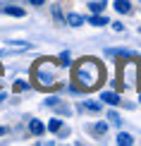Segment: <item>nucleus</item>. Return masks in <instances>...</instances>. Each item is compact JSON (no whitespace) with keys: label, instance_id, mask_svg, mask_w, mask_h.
<instances>
[{"label":"nucleus","instance_id":"nucleus-19","mask_svg":"<svg viewBox=\"0 0 141 146\" xmlns=\"http://www.w3.org/2000/svg\"><path fill=\"white\" fill-rule=\"evenodd\" d=\"M5 132H7V129H5V127H0V137H3V134H5Z\"/></svg>","mask_w":141,"mask_h":146},{"label":"nucleus","instance_id":"nucleus-11","mask_svg":"<svg viewBox=\"0 0 141 146\" xmlns=\"http://www.w3.org/2000/svg\"><path fill=\"white\" fill-rule=\"evenodd\" d=\"M91 24H96V27H103V24H108V19L101 15V12H98V15H93V17H91Z\"/></svg>","mask_w":141,"mask_h":146},{"label":"nucleus","instance_id":"nucleus-21","mask_svg":"<svg viewBox=\"0 0 141 146\" xmlns=\"http://www.w3.org/2000/svg\"><path fill=\"white\" fill-rule=\"evenodd\" d=\"M139 101H141V96H139Z\"/></svg>","mask_w":141,"mask_h":146},{"label":"nucleus","instance_id":"nucleus-1","mask_svg":"<svg viewBox=\"0 0 141 146\" xmlns=\"http://www.w3.org/2000/svg\"><path fill=\"white\" fill-rule=\"evenodd\" d=\"M74 79L79 82L81 89H96L103 79V67L96 62V60H81L74 70Z\"/></svg>","mask_w":141,"mask_h":146},{"label":"nucleus","instance_id":"nucleus-2","mask_svg":"<svg viewBox=\"0 0 141 146\" xmlns=\"http://www.w3.org/2000/svg\"><path fill=\"white\" fill-rule=\"evenodd\" d=\"M36 79H38V86L50 89L58 84V65L50 62V60H41L36 65Z\"/></svg>","mask_w":141,"mask_h":146},{"label":"nucleus","instance_id":"nucleus-5","mask_svg":"<svg viewBox=\"0 0 141 146\" xmlns=\"http://www.w3.org/2000/svg\"><path fill=\"white\" fill-rule=\"evenodd\" d=\"M101 98L105 101V103H110V106H117V103H120V94H113V91H103Z\"/></svg>","mask_w":141,"mask_h":146},{"label":"nucleus","instance_id":"nucleus-14","mask_svg":"<svg viewBox=\"0 0 141 146\" xmlns=\"http://www.w3.org/2000/svg\"><path fill=\"white\" fill-rule=\"evenodd\" d=\"M24 89H29L26 82H22V79H19V82H15V91H24Z\"/></svg>","mask_w":141,"mask_h":146},{"label":"nucleus","instance_id":"nucleus-3","mask_svg":"<svg viewBox=\"0 0 141 146\" xmlns=\"http://www.w3.org/2000/svg\"><path fill=\"white\" fill-rule=\"evenodd\" d=\"M29 132H31V134H36V137H43L46 125L41 122V120H31V122H29Z\"/></svg>","mask_w":141,"mask_h":146},{"label":"nucleus","instance_id":"nucleus-7","mask_svg":"<svg viewBox=\"0 0 141 146\" xmlns=\"http://www.w3.org/2000/svg\"><path fill=\"white\" fill-rule=\"evenodd\" d=\"M117 144L120 146H132L134 139H132V134H127V132H120V134H117Z\"/></svg>","mask_w":141,"mask_h":146},{"label":"nucleus","instance_id":"nucleus-6","mask_svg":"<svg viewBox=\"0 0 141 146\" xmlns=\"http://www.w3.org/2000/svg\"><path fill=\"white\" fill-rule=\"evenodd\" d=\"M3 15H10V17H24V10H22V7H15V5H7V7H3Z\"/></svg>","mask_w":141,"mask_h":146},{"label":"nucleus","instance_id":"nucleus-16","mask_svg":"<svg viewBox=\"0 0 141 146\" xmlns=\"http://www.w3.org/2000/svg\"><path fill=\"white\" fill-rule=\"evenodd\" d=\"M53 17H55V19H62V10H60V7H53Z\"/></svg>","mask_w":141,"mask_h":146},{"label":"nucleus","instance_id":"nucleus-18","mask_svg":"<svg viewBox=\"0 0 141 146\" xmlns=\"http://www.w3.org/2000/svg\"><path fill=\"white\" fill-rule=\"evenodd\" d=\"M29 3H31V5H36V7H41V5H43L46 0H29Z\"/></svg>","mask_w":141,"mask_h":146},{"label":"nucleus","instance_id":"nucleus-12","mask_svg":"<svg viewBox=\"0 0 141 146\" xmlns=\"http://www.w3.org/2000/svg\"><path fill=\"white\" fill-rule=\"evenodd\" d=\"M48 129H50V132H60V129H62V120H50Z\"/></svg>","mask_w":141,"mask_h":146},{"label":"nucleus","instance_id":"nucleus-17","mask_svg":"<svg viewBox=\"0 0 141 146\" xmlns=\"http://www.w3.org/2000/svg\"><path fill=\"white\" fill-rule=\"evenodd\" d=\"M60 60H62V62H60L62 67H67V65H70V55H67V53H62V58H60Z\"/></svg>","mask_w":141,"mask_h":146},{"label":"nucleus","instance_id":"nucleus-10","mask_svg":"<svg viewBox=\"0 0 141 146\" xmlns=\"http://www.w3.org/2000/svg\"><path fill=\"white\" fill-rule=\"evenodd\" d=\"M89 7L98 15V12H103V10H105V0H98V3H89Z\"/></svg>","mask_w":141,"mask_h":146},{"label":"nucleus","instance_id":"nucleus-20","mask_svg":"<svg viewBox=\"0 0 141 146\" xmlns=\"http://www.w3.org/2000/svg\"><path fill=\"white\" fill-rule=\"evenodd\" d=\"M5 98H7V96H5V94H0V103H3V101H5Z\"/></svg>","mask_w":141,"mask_h":146},{"label":"nucleus","instance_id":"nucleus-15","mask_svg":"<svg viewBox=\"0 0 141 146\" xmlns=\"http://www.w3.org/2000/svg\"><path fill=\"white\" fill-rule=\"evenodd\" d=\"M108 120H110L113 125H120V115H117V113H110V115H108Z\"/></svg>","mask_w":141,"mask_h":146},{"label":"nucleus","instance_id":"nucleus-8","mask_svg":"<svg viewBox=\"0 0 141 146\" xmlns=\"http://www.w3.org/2000/svg\"><path fill=\"white\" fill-rule=\"evenodd\" d=\"M67 22H70L72 27H81V24H84V17L77 15V12H72V15H67Z\"/></svg>","mask_w":141,"mask_h":146},{"label":"nucleus","instance_id":"nucleus-9","mask_svg":"<svg viewBox=\"0 0 141 146\" xmlns=\"http://www.w3.org/2000/svg\"><path fill=\"white\" fill-rule=\"evenodd\" d=\"M84 108L91 113H101V103H96V101H84Z\"/></svg>","mask_w":141,"mask_h":146},{"label":"nucleus","instance_id":"nucleus-13","mask_svg":"<svg viewBox=\"0 0 141 146\" xmlns=\"http://www.w3.org/2000/svg\"><path fill=\"white\" fill-rule=\"evenodd\" d=\"M105 129H108V125H105V122H98V125H93V132H96V134H105Z\"/></svg>","mask_w":141,"mask_h":146},{"label":"nucleus","instance_id":"nucleus-4","mask_svg":"<svg viewBox=\"0 0 141 146\" xmlns=\"http://www.w3.org/2000/svg\"><path fill=\"white\" fill-rule=\"evenodd\" d=\"M115 10L122 12V15H129L132 12V3L129 0H115Z\"/></svg>","mask_w":141,"mask_h":146}]
</instances>
